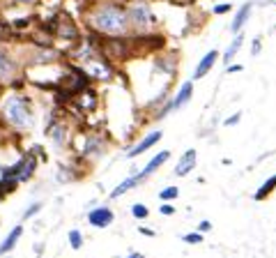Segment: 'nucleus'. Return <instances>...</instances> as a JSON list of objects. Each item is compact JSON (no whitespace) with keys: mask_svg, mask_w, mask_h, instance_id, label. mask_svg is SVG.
<instances>
[{"mask_svg":"<svg viewBox=\"0 0 276 258\" xmlns=\"http://www.w3.org/2000/svg\"><path fill=\"white\" fill-rule=\"evenodd\" d=\"M251 9H253V5L251 2H246V5H242L240 9H237V14H235V18H233V23H230V32H237L244 28V23L249 21V16H251Z\"/></svg>","mask_w":276,"mask_h":258,"instance_id":"nucleus-8","label":"nucleus"},{"mask_svg":"<svg viewBox=\"0 0 276 258\" xmlns=\"http://www.w3.org/2000/svg\"><path fill=\"white\" fill-rule=\"evenodd\" d=\"M138 182H140V178H138V175H132V178H129V180H125L120 187H115L113 192H111V196H113V198L122 196V194H127V192H129V189H132V187H136Z\"/></svg>","mask_w":276,"mask_h":258,"instance_id":"nucleus-14","label":"nucleus"},{"mask_svg":"<svg viewBox=\"0 0 276 258\" xmlns=\"http://www.w3.org/2000/svg\"><path fill=\"white\" fill-rule=\"evenodd\" d=\"M7 192H12V187L7 185L5 180H0V201H2V198H5V194Z\"/></svg>","mask_w":276,"mask_h":258,"instance_id":"nucleus-23","label":"nucleus"},{"mask_svg":"<svg viewBox=\"0 0 276 258\" xmlns=\"http://www.w3.org/2000/svg\"><path fill=\"white\" fill-rule=\"evenodd\" d=\"M260 46H263V39H260V37H256V39H253V46H251V53L258 55L260 53Z\"/></svg>","mask_w":276,"mask_h":258,"instance_id":"nucleus-22","label":"nucleus"},{"mask_svg":"<svg viewBox=\"0 0 276 258\" xmlns=\"http://www.w3.org/2000/svg\"><path fill=\"white\" fill-rule=\"evenodd\" d=\"M196 166V150H186L184 155H182V159L177 162V166H175V175H186L191 168Z\"/></svg>","mask_w":276,"mask_h":258,"instance_id":"nucleus-11","label":"nucleus"},{"mask_svg":"<svg viewBox=\"0 0 276 258\" xmlns=\"http://www.w3.org/2000/svg\"><path fill=\"white\" fill-rule=\"evenodd\" d=\"M191 95H193V83L191 81H186V83H182V88H180V92L175 95V99L168 104L170 106V111H177V108H182L189 99H191Z\"/></svg>","mask_w":276,"mask_h":258,"instance_id":"nucleus-9","label":"nucleus"},{"mask_svg":"<svg viewBox=\"0 0 276 258\" xmlns=\"http://www.w3.org/2000/svg\"><path fill=\"white\" fill-rule=\"evenodd\" d=\"M173 212H175L173 205H163V208H161V215H173Z\"/></svg>","mask_w":276,"mask_h":258,"instance_id":"nucleus-26","label":"nucleus"},{"mask_svg":"<svg viewBox=\"0 0 276 258\" xmlns=\"http://www.w3.org/2000/svg\"><path fill=\"white\" fill-rule=\"evenodd\" d=\"M16 74V62L5 48H0V81H12Z\"/></svg>","mask_w":276,"mask_h":258,"instance_id":"nucleus-4","label":"nucleus"},{"mask_svg":"<svg viewBox=\"0 0 276 258\" xmlns=\"http://www.w3.org/2000/svg\"><path fill=\"white\" fill-rule=\"evenodd\" d=\"M88 222L97 228H106L113 222V212L108 210V208H97V210H92L90 215H88Z\"/></svg>","mask_w":276,"mask_h":258,"instance_id":"nucleus-6","label":"nucleus"},{"mask_svg":"<svg viewBox=\"0 0 276 258\" xmlns=\"http://www.w3.org/2000/svg\"><path fill=\"white\" fill-rule=\"evenodd\" d=\"M230 72H242V65H233V67L228 65V74H230Z\"/></svg>","mask_w":276,"mask_h":258,"instance_id":"nucleus-27","label":"nucleus"},{"mask_svg":"<svg viewBox=\"0 0 276 258\" xmlns=\"http://www.w3.org/2000/svg\"><path fill=\"white\" fill-rule=\"evenodd\" d=\"M177 196H180V189H177V187H168V189H163V192L159 194L161 201H173V198H177Z\"/></svg>","mask_w":276,"mask_h":258,"instance_id":"nucleus-16","label":"nucleus"},{"mask_svg":"<svg viewBox=\"0 0 276 258\" xmlns=\"http://www.w3.org/2000/svg\"><path fill=\"white\" fill-rule=\"evenodd\" d=\"M184 242H189V245H198V242H203V235L200 233H186Z\"/></svg>","mask_w":276,"mask_h":258,"instance_id":"nucleus-19","label":"nucleus"},{"mask_svg":"<svg viewBox=\"0 0 276 258\" xmlns=\"http://www.w3.org/2000/svg\"><path fill=\"white\" fill-rule=\"evenodd\" d=\"M69 242H72L74 249H81V245H83V240H81V233H78V231H72V233H69Z\"/></svg>","mask_w":276,"mask_h":258,"instance_id":"nucleus-17","label":"nucleus"},{"mask_svg":"<svg viewBox=\"0 0 276 258\" xmlns=\"http://www.w3.org/2000/svg\"><path fill=\"white\" fill-rule=\"evenodd\" d=\"M212 12H214V14H226V12H230V2H221V5H216Z\"/></svg>","mask_w":276,"mask_h":258,"instance_id":"nucleus-21","label":"nucleus"},{"mask_svg":"<svg viewBox=\"0 0 276 258\" xmlns=\"http://www.w3.org/2000/svg\"><path fill=\"white\" fill-rule=\"evenodd\" d=\"M39 210H42V203H32L30 208H28V210L23 212V219H30V217H32V215H37Z\"/></svg>","mask_w":276,"mask_h":258,"instance_id":"nucleus-20","label":"nucleus"},{"mask_svg":"<svg viewBox=\"0 0 276 258\" xmlns=\"http://www.w3.org/2000/svg\"><path fill=\"white\" fill-rule=\"evenodd\" d=\"M216 60H219V51H214V48H212V51H207V53L203 55V60L198 62V67H196V72H193V78H203L205 74H207L212 67H214Z\"/></svg>","mask_w":276,"mask_h":258,"instance_id":"nucleus-7","label":"nucleus"},{"mask_svg":"<svg viewBox=\"0 0 276 258\" xmlns=\"http://www.w3.org/2000/svg\"><path fill=\"white\" fill-rule=\"evenodd\" d=\"M2 118H5L14 129H30L32 122H35V115H32L30 102L25 95H9L2 102Z\"/></svg>","mask_w":276,"mask_h":258,"instance_id":"nucleus-2","label":"nucleus"},{"mask_svg":"<svg viewBox=\"0 0 276 258\" xmlns=\"http://www.w3.org/2000/svg\"><path fill=\"white\" fill-rule=\"evenodd\" d=\"M168 157H170V152H168V150H163V152H159L156 157H152V159H150V164H147V166H145L143 171L138 173L140 182H143L145 178H147V175H152V173H154V171H156L159 166H161V164H166V162H168Z\"/></svg>","mask_w":276,"mask_h":258,"instance_id":"nucleus-10","label":"nucleus"},{"mask_svg":"<svg viewBox=\"0 0 276 258\" xmlns=\"http://www.w3.org/2000/svg\"><path fill=\"white\" fill-rule=\"evenodd\" d=\"M274 2H276V0H274Z\"/></svg>","mask_w":276,"mask_h":258,"instance_id":"nucleus-29","label":"nucleus"},{"mask_svg":"<svg viewBox=\"0 0 276 258\" xmlns=\"http://www.w3.org/2000/svg\"><path fill=\"white\" fill-rule=\"evenodd\" d=\"M240 118H242V113H235L233 118H228V120H226V125H228V127L230 125H237V122H240Z\"/></svg>","mask_w":276,"mask_h":258,"instance_id":"nucleus-25","label":"nucleus"},{"mask_svg":"<svg viewBox=\"0 0 276 258\" xmlns=\"http://www.w3.org/2000/svg\"><path fill=\"white\" fill-rule=\"evenodd\" d=\"M132 215L138 217V219H145V217H147V208H145V205H134V208H132Z\"/></svg>","mask_w":276,"mask_h":258,"instance_id":"nucleus-18","label":"nucleus"},{"mask_svg":"<svg viewBox=\"0 0 276 258\" xmlns=\"http://www.w3.org/2000/svg\"><path fill=\"white\" fill-rule=\"evenodd\" d=\"M21 235H23V228H21V226H14L12 233L7 235L5 242L0 245V256H2V254H7V252H12L14 247H16V242H18V238H21Z\"/></svg>","mask_w":276,"mask_h":258,"instance_id":"nucleus-12","label":"nucleus"},{"mask_svg":"<svg viewBox=\"0 0 276 258\" xmlns=\"http://www.w3.org/2000/svg\"><path fill=\"white\" fill-rule=\"evenodd\" d=\"M14 5H21V7H32V5H37L39 0H12Z\"/></svg>","mask_w":276,"mask_h":258,"instance_id":"nucleus-24","label":"nucleus"},{"mask_svg":"<svg viewBox=\"0 0 276 258\" xmlns=\"http://www.w3.org/2000/svg\"><path fill=\"white\" fill-rule=\"evenodd\" d=\"M129 258H145V256H143V254H132Z\"/></svg>","mask_w":276,"mask_h":258,"instance_id":"nucleus-28","label":"nucleus"},{"mask_svg":"<svg viewBox=\"0 0 276 258\" xmlns=\"http://www.w3.org/2000/svg\"><path fill=\"white\" fill-rule=\"evenodd\" d=\"M90 25L95 28L99 35L108 37H122L129 30V18H127V7H122L120 2H99L92 7L90 16H88Z\"/></svg>","mask_w":276,"mask_h":258,"instance_id":"nucleus-1","label":"nucleus"},{"mask_svg":"<svg viewBox=\"0 0 276 258\" xmlns=\"http://www.w3.org/2000/svg\"><path fill=\"white\" fill-rule=\"evenodd\" d=\"M127 18H129V28L134 25L138 32L150 30L156 21L152 9H150V5H147L145 0H134L132 5L127 7Z\"/></svg>","mask_w":276,"mask_h":258,"instance_id":"nucleus-3","label":"nucleus"},{"mask_svg":"<svg viewBox=\"0 0 276 258\" xmlns=\"http://www.w3.org/2000/svg\"><path fill=\"white\" fill-rule=\"evenodd\" d=\"M242 42H244V35H242V32H237V35H235V39H233V44L226 48V55H223V62H226V65H230V60L237 55V51L242 48Z\"/></svg>","mask_w":276,"mask_h":258,"instance_id":"nucleus-13","label":"nucleus"},{"mask_svg":"<svg viewBox=\"0 0 276 258\" xmlns=\"http://www.w3.org/2000/svg\"><path fill=\"white\" fill-rule=\"evenodd\" d=\"M274 187H276V175H272L270 180L265 182V185H263V187H260L258 192H256V201H263V198H265V196H267V194H270V192H272V189H274Z\"/></svg>","mask_w":276,"mask_h":258,"instance_id":"nucleus-15","label":"nucleus"},{"mask_svg":"<svg viewBox=\"0 0 276 258\" xmlns=\"http://www.w3.org/2000/svg\"><path fill=\"white\" fill-rule=\"evenodd\" d=\"M161 136H163V134L159 132V129H156V132H152V134H147L143 141H138V143L134 145L132 150L127 152V157H138V155H143V152H145V150H150L154 143H159V141H161Z\"/></svg>","mask_w":276,"mask_h":258,"instance_id":"nucleus-5","label":"nucleus"}]
</instances>
